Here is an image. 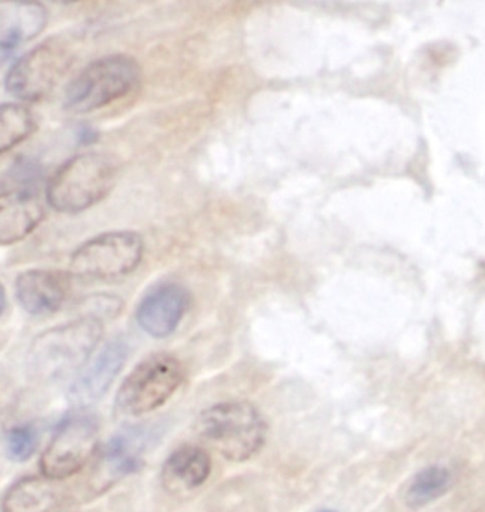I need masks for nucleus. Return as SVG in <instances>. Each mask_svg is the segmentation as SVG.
<instances>
[{"label": "nucleus", "instance_id": "obj_20", "mask_svg": "<svg viewBox=\"0 0 485 512\" xmlns=\"http://www.w3.org/2000/svg\"><path fill=\"white\" fill-rule=\"evenodd\" d=\"M10 161L7 158L0 157V184H5V179H7L8 166H10Z\"/></svg>", "mask_w": 485, "mask_h": 512}, {"label": "nucleus", "instance_id": "obj_7", "mask_svg": "<svg viewBox=\"0 0 485 512\" xmlns=\"http://www.w3.org/2000/svg\"><path fill=\"white\" fill-rule=\"evenodd\" d=\"M142 236L110 232L89 239L71 256V272L89 280H115L131 274L143 259Z\"/></svg>", "mask_w": 485, "mask_h": 512}, {"label": "nucleus", "instance_id": "obj_14", "mask_svg": "<svg viewBox=\"0 0 485 512\" xmlns=\"http://www.w3.org/2000/svg\"><path fill=\"white\" fill-rule=\"evenodd\" d=\"M211 455L196 445H184L164 461L161 482L172 494L188 493L202 487L211 475Z\"/></svg>", "mask_w": 485, "mask_h": 512}, {"label": "nucleus", "instance_id": "obj_12", "mask_svg": "<svg viewBox=\"0 0 485 512\" xmlns=\"http://www.w3.org/2000/svg\"><path fill=\"white\" fill-rule=\"evenodd\" d=\"M187 292L178 284L152 289L137 308L136 319L146 334L166 338L176 331L187 311Z\"/></svg>", "mask_w": 485, "mask_h": 512}, {"label": "nucleus", "instance_id": "obj_18", "mask_svg": "<svg viewBox=\"0 0 485 512\" xmlns=\"http://www.w3.org/2000/svg\"><path fill=\"white\" fill-rule=\"evenodd\" d=\"M37 130V118L23 104H0V157L16 148Z\"/></svg>", "mask_w": 485, "mask_h": 512}, {"label": "nucleus", "instance_id": "obj_6", "mask_svg": "<svg viewBox=\"0 0 485 512\" xmlns=\"http://www.w3.org/2000/svg\"><path fill=\"white\" fill-rule=\"evenodd\" d=\"M100 445V424L92 413L76 409L55 428L41 457V472L52 481L79 473L95 457Z\"/></svg>", "mask_w": 485, "mask_h": 512}, {"label": "nucleus", "instance_id": "obj_19", "mask_svg": "<svg viewBox=\"0 0 485 512\" xmlns=\"http://www.w3.org/2000/svg\"><path fill=\"white\" fill-rule=\"evenodd\" d=\"M5 451L10 460L23 463L37 452L40 436L32 424H20L10 428L5 434Z\"/></svg>", "mask_w": 485, "mask_h": 512}, {"label": "nucleus", "instance_id": "obj_17", "mask_svg": "<svg viewBox=\"0 0 485 512\" xmlns=\"http://www.w3.org/2000/svg\"><path fill=\"white\" fill-rule=\"evenodd\" d=\"M452 481H454V475L451 469L442 464H433L419 470L413 476L404 494L406 505L409 508L418 509L434 502L451 488Z\"/></svg>", "mask_w": 485, "mask_h": 512}, {"label": "nucleus", "instance_id": "obj_1", "mask_svg": "<svg viewBox=\"0 0 485 512\" xmlns=\"http://www.w3.org/2000/svg\"><path fill=\"white\" fill-rule=\"evenodd\" d=\"M103 334V322L89 316L43 332L35 338L29 350L32 374L44 382H55L82 370Z\"/></svg>", "mask_w": 485, "mask_h": 512}, {"label": "nucleus", "instance_id": "obj_21", "mask_svg": "<svg viewBox=\"0 0 485 512\" xmlns=\"http://www.w3.org/2000/svg\"><path fill=\"white\" fill-rule=\"evenodd\" d=\"M8 307V298L7 292H5V287L0 284V316L7 311Z\"/></svg>", "mask_w": 485, "mask_h": 512}, {"label": "nucleus", "instance_id": "obj_3", "mask_svg": "<svg viewBox=\"0 0 485 512\" xmlns=\"http://www.w3.org/2000/svg\"><path fill=\"white\" fill-rule=\"evenodd\" d=\"M118 167L107 155L89 152L62 164L47 184V202L61 214H79L109 196Z\"/></svg>", "mask_w": 485, "mask_h": 512}, {"label": "nucleus", "instance_id": "obj_22", "mask_svg": "<svg viewBox=\"0 0 485 512\" xmlns=\"http://www.w3.org/2000/svg\"><path fill=\"white\" fill-rule=\"evenodd\" d=\"M13 52L14 50L0 46V68L4 67L5 62H7V59L10 58Z\"/></svg>", "mask_w": 485, "mask_h": 512}, {"label": "nucleus", "instance_id": "obj_9", "mask_svg": "<svg viewBox=\"0 0 485 512\" xmlns=\"http://www.w3.org/2000/svg\"><path fill=\"white\" fill-rule=\"evenodd\" d=\"M152 428H130L113 437L95 460L94 469L89 476L88 488L94 496L118 484L128 475L139 472L143 466V455L157 440Z\"/></svg>", "mask_w": 485, "mask_h": 512}, {"label": "nucleus", "instance_id": "obj_10", "mask_svg": "<svg viewBox=\"0 0 485 512\" xmlns=\"http://www.w3.org/2000/svg\"><path fill=\"white\" fill-rule=\"evenodd\" d=\"M127 356V343L121 338L104 344L97 355L91 356L70 388V400L76 404L77 409H85L107 394L121 373Z\"/></svg>", "mask_w": 485, "mask_h": 512}, {"label": "nucleus", "instance_id": "obj_11", "mask_svg": "<svg viewBox=\"0 0 485 512\" xmlns=\"http://www.w3.org/2000/svg\"><path fill=\"white\" fill-rule=\"evenodd\" d=\"M70 289V277L52 269L22 272L16 281L17 301L32 316H49L61 310Z\"/></svg>", "mask_w": 485, "mask_h": 512}, {"label": "nucleus", "instance_id": "obj_15", "mask_svg": "<svg viewBox=\"0 0 485 512\" xmlns=\"http://www.w3.org/2000/svg\"><path fill=\"white\" fill-rule=\"evenodd\" d=\"M47 25L43 5L0 4V46L14 50L25 41L34 40Z\"/></svg>", "mask_w": 485, "mask_h": 512}, {"label": "nucleus", "instance_id": "obj_23", "mask_svg": "<svg viewBox=\"0 0 485 512\" xmlns=\"http://www.w3.org/2000/svg\"><path fill=\"white\" fill-rule=\"evenodd\" d=\"M316 512H337V511H334V509H320V511H316Z\"/></svg>", "mask_w": 485, "mask_h": 512}, {"label": "nucleus", "instance_id": "obj_5", "mask_svg": "<svg viewBox=\"0 0 485 512\" xmlns=\"http://www.w3.org/2000/svg\"><path fill=\"white\" fill-rule=\"evenodd\" d=\"M184 367L170 353H152L125 377L116 395V409L125 416H142L160 409L181 386Z\"/></svg>", "mask_w": 485, "mask_h": 512}, {"label": "nucleus", "instance_id": "obj_16", "mask_svg": "<svg viewBox=\"0 0 485 512\" xmlns=\"http://www.w3.org/2000/svg\"><path fill=\"white\" fill-rule=\"evenodd\" d=\"M55 482L46 476H26L17 481L2 500V512H53L59 505Z\"/></svg>", "mask_w": 485, "mask_h": 512}, {"label": "nucleus", "instance_id": "obj_4", "mask_svg": "<svg viewBox=\"0 0 485 512\" xmlns=\"http://www.w3.org/2000/svg\"><path fill=\"white\" fill-rule=\"evenodd\" d=\"M140 80V68L133 58L106 56L80 71L65 91L68 112L83 115L103 109L130 94Z\"/></svg>", "mask_w": 485, "mask_h": 512}, {"label": "nucleus", "instance_id": "obj_13", "mask_svg": "<svg viewBox=\"0 0 485 512\" xmlns=\"http://www.w3.org/2000/svg\"><path fill=\"white\" fill-rule=\"evenodd\" d=\"M46 209L34 190H11L0 193V245H11L31 235Z\"/></svg>", "mask_w": 485, "mask_h": 512}, {"label": "nucleus", "instance_id": "obj_8", "mask_svg": "<svg viewBox=\"0 0 485 512\" xmlns=\"http://www.w3.org/2000/svg\"><path fill=\"white\" fill-rule=\"evenodd\" d=\"M70 64L67 44L50 38L29 50L10 68L5 89L17 100L37 103L55 89Z\"/></svg>", "mask_w": 485, "mask_h": 512}, {"label": "nucleus", "instance_id": "obj_2", "mask_svg": "<svg viewBox=\"0 0 485 512\" xmlns=\"http://www.w3.org/2000/svg\"><path fill=\"white\" fill-rule=\"evenodd\" d=\"M196 430L224 458L242 463L259 454L266 442L268 425L250 401L229 400L203 410Z\"/></svg>", "mask_w": 485, "mask_h": 512}]
</instances>
